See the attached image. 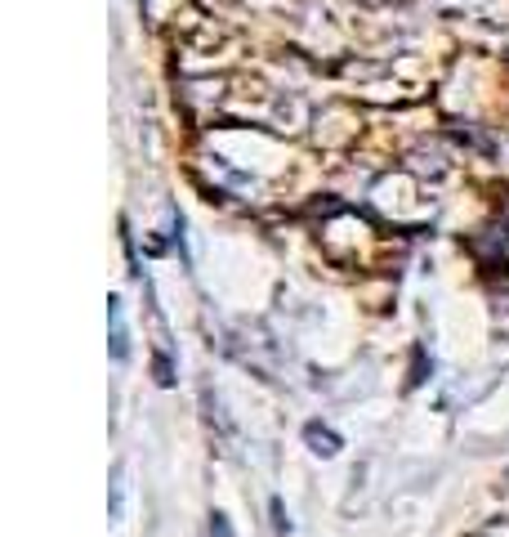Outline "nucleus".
I'll return each instance as SVG.
<instances>
[{
  "mask_svg": "<svg viewBox=\"0 0 509 537\" xmlns=\"http://www.w3.org/2000/svg\"><path fill=\"white\" fill-rule=\"evenodd\" d=\"M304 439H309V448L317 452V457H335V452H339V434L327 430L322 421H309V426H304Z\"/></svg>",
  "mask_w": 509,
  "mask_h": 537,
  "instance_id": "1",
  "label": "nucleus"
},
{
  "mask_svg": "<svg viewBox=\"0 0 509 537\" xmlns=\"http://www.w3.org/2000/svg\"><path fill=\"white\" fill-rule=\"evenodd\" d=\"M112 354L116 358H125V327H121V309H116V300H112Z\"/></svg>",
  "mask_w": 509,
  "mask_h": 537,
  "instance_id": "2",
  "label": "nucleus"
},
{
  "mask_svg": "<svg viewBox=\"0 0 509 537\" xmlns=\"http://www.w3.org/2000/svg\"><path fill=\"white\" fill-rule=\"evenodd\" d=\"M112 515H121V466L112 475Z\"/></svg>",
  "mask_w": 509,
  "mask_h": 537,
  "instance_id": "3",
  "label": "nucleus"
},
{
  "mask_svg": "<svg viewBox=\"0 0 509 537\" xmlns=\"http://www.w3.org/2000/svg\"><path fill=\"white\" fill-rule=\"evenodd\" d=\"M210 537H232V528H228L224 515H210Z\"/></svg>",
  "mask_w": 509,
  "mask_h": 537,
  "instance_id": "4",
  "label": "nucleus"
}]
</instances>
